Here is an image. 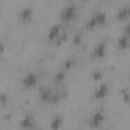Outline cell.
Here are the masks:
<instances>
[{
  "mask_svg": "<svg viewBox=\"0 0 130 130\" xmlns=\"http://www.w3.org/2000/svg\"><path fill=\"white\" fill-rule=\"evenodd\" d=\"M78 15V8L75 3H70L66 5L60 13V19L62 22H71L77 18Z\"/></svg>",
  "mask_w": 130,
  "mask_h": 130,
  "instance_id": "6da1fadb",
  "label": "cell"
},
{
  "mask_svg": "<svg viewBox=\"0 0 130 130\" xmlns=\"http://www.w3.org/2000/svg\"><path fill=\"white\" fill-rule=\"evenodd\" d=\"M39 80H40L39 74L34 71H29L21 78L20 83H21V86L23 89L30 90V89H34L37 87V85L39 84Z\"/></svg>",
  "mask_w": 130,
  "mask_h": 130,
  "instance_id": "7a4b0ae2",
  "label": "cell"
},
{
  "mask_svg": "<svg viewBox=\"0 0 130 130\" xmlns=\"http://www.w3.org/2000/svg\"><path fill=\"white\" fill-rule=\"evenodd\" d=\"M106 121V112L104 109H99L90 116L88 120V126L92 129L100 128Z\"/></svg>",
  "mask_w": 130,
  "mask_h": 130,
  "instance_id": "3957f363",
  "label": "cell"
},
{
  "mask_svg": "<svg viewBox=\"0 0 130 130\" xmlns=\"http://www.w3.org/2000/svg\"><path fill=\"white\" fill-rule=\"evenodd\" d=\"M34 14H35V10L34 8L30 6V5H27V6H24L20 9V11L18 12V15H17V20L19 23L21 24H27L29 23L32 18H34Z\"/></svg>",
  "mask_w": 130,
  "mask_h": 130,
  "instance_id": "277c9868",
  "label": "cell"
},
{
  "mask_svg": "<svg viewBox=\"0 0 130 130\" xmlns=\"http://www.w3.org/2000/svg\"><path fill=\"white\" fill-rule=\"evenodd\" d=\"M110 93V86L108 82H103L100 83L93 90V99L95 101H102L105 100Z\"/></svg>",
  "mask_w": 130,
  "mask_h": 130,
  "instance_id": "5b68a950",
  "label": "cell"
},
{
  "mask_svg": "<svg viewBox=\"0 0 130 130\" xmlns=\"http://www.w3.org/2000/svg\"><path fill=\"white\" fill-rule=\"evenodd\" d=\"M107 47H108V44H107L106 40L100 41L94 46V48H93V51H92L93 58L94 59H98V60L104 59L107 56Z\"/></svg>",
  "mask_w": 130,
  "mask_h": 130,
  "instance_id": "8992f818",
  "label": "cell"
},
{
  "mask_svg": "<svg viewBox=\"0 0 130 130\" xmlns=\"http://www.w3.org/2000/svg\"><path fill=\"white\" fill-rule=\"evenodd\" d=\"M36 127V117L34 113H29L23 116V118L19 121V128L24 130L34 129Z\"/></svg>",
  "mask_w": 130,
  "mask_h": 130,
  "instance_id": "52a82bcc",
  "label": "cell"
},
{
  "mask_svg": "<svg viewBox=\"0 0 130 130\" xmlns=\"http://www.w3.org/2000/svg\"><path fill=\"white\" fill-rule=\"evenodd\" d=\"M53 93H54V90L49 86H41L39 89V99L43 104L49 105Z\"/></svg>",
  "mask_w": 130,
  "mask_h": 130,
  "instance_id": "ba28073f",
  "label": "cell"
},
{
  "mask_svg": "<svg viewBox=\"0 0 130 130\" xmlns=\"http://www.w3.org/2000/svg\"><path fill=\"white\" fill-rule=\"evenodd\" d=\"M62 32V30H61V25L60 24H53L50 28H49V30L47 31V41L48 42H50V43H54L56 40H57V38L60 36V34Z\"/></svg>",
  "mask_w": 130,
  "mask_h": 130,
  "instance_id": "9c48e42d",
  "label": "cell"
},
{
  "mask_svg": "<svg viewBox=\"0 0 130 130\" xmlns=\"http://www.w3.org/2000/svg\"><path fill=\"white\" fill-rule=\"evenodd\" d=\"M115 17L119 21H124L130 18V5H124L118 8Z\"/></svg>",
  "mask_w": 130,
  "mask_h": 130,
  "instance_id": "30bf717a",
  "label": "cell"
},
{
  "mask_svg": "<svg viewBox=\"0 0 130 130\" xmlns=\"http://www.w3.org/2000/svg\"><path fill=\"white\" fill-rule=\"evenodd\" d=\"M63 124H64V117L62 115L57 114L51 119L49 127L51 130H59L63 126Z\"/></svg>",
  "mask_w": 130,
  "mask_h": 130,
  "instance_id": "8fae6325",
  "label": "cell"
},
{
  "mask_svg": "<svg viewBox=\"0 0 130 130\" xmlns=\"http://www.w3.org/2000/svg\"><path fill=\"white\" fill-rule=\"evenodd\" d=\"M130 47V39L128 37H126L125 35H121L118 39H117V49L121 52L126 51L128 48Z\"/></svg>",
  "mask_w": 130,
  "mask_h": 130,
  "instance_id": "7c38bea8",
  "label": "cell"
},
{
  "mask_svg": "<svg viewBox=\"0 0 130 130\" xmlns=\"http://www.w3.org/2000/svg\"><path fill=\"white\" fill-rule=\"evenodd\" d=\"M68 71H66L65 69H60L58 72H56L54 75H53V83L55 84V85H60V84H62L64 81H65V79L67 78V75H68V73H67Z\"/></svg>",
  "mask_w": 130,
  "mask_h": 130,
  "instance_id": "4fadbf2b",
  "label": "cell"
},
{
  "mask_svg": "<svg viewBox=\"0 0 130 130\" xmlns=\"http://www.w3.org/2000/svg\"><path fill=\"white\" fill-rule=\"evenodd\" d=\"M76 65H77V59H76V57L70 56V57H67L63 61V63H62V69H65L66 71H69L72 68L76 67Z\"/></svg>",
  "mask_w": 130,
  "mask_h": 130,
  "instance_id": "5bb4252c",
  "label": "cell"
},
{
  "mask_svg": "<svg viewBox=\"0 0 130 130\" xmlns=\"http://www.w3.org/2000/svg\"><path fill=\"white\" fill-rule=\"evenodd\" d=\"M94 14V17H95V20H96V24H98V27H103L107 24V21H108V17H107V14L103 11H98Z\"/></svg>",
  "mask_w": 130,
  "mask_h": 130,
  "instance_id": "9a60e30c",
  "label": "cell"
},
{
  "mask_svg": "<svg viewBox=\"0 0 130 130\" xmlns=\"http://www.w3.org/2000/svg\"><path fill=\"white\" fill-rule=\"evenodd\" d=\"M83 40H84L83 32H82V31H77V32H75V34L73 35V37H72L71 45L74 46V47H79V46L82 45Z\"/></svg>",
  "mask_w": 130,
  "mask_h": 130,
  "instance_id": "2e32d148",
  "label": "cell"
},
{
  "mask_svg": "<svg viewBox=\"0 0 130 130\" xmlns=\"http://www.w3.org/2000/svg\"><path fill=\"white\" fill-rule=\"evenodd\" d=\"M98 27V24H96V20H95V17H94V14H92L89 18H87V20L85 21V28L87 30H93Z\"/></svg>",
  "mask_w": 130,
  "mask_h": 130,
  "instance_id": "e0dca14e",
  "label": "cell"
},
{
  "mask_svg": "<svg viewBox=\"0 0 130 130\" xmlns=\"http://www.w3.org/2000/svg\"><path fill=\"white\" fill-rule=\"evenodd\" d=\"M64 99V94L61 92V91H54L52 98H51V101L49 103V105H57L59 104L62 100Z\"/></svg>",
  "mask_w": 130,
  "mask_h": 130,
  "instance_id": "ac0fdd59",
  "label": "cell"
},
{
  "mask_svg": "<svg viewBox=\"0 0 130 130\" xmlns=\"http://www.w3.org/2000/svg\"><path fill=\"white\" fill-rule=\"evenodd\" d=\"M104 76H105V75H104V72H103L101 69H99V68L94 69V70L91 72V74H90L91 79H92L93 81H95V82L103 80V79H104Z\"/></svg>",
  "mask_w": 130,
  "mask_h": 130,
  "instance_id": "d6986e66",
  "label": "cell"
},
{
  "mask_svg": "<svg viewBox=\"0 0 130 130\" xmlns=\"http://www.w3.org/2000/svg\"><path fill=\"white\" fill-rule=\"evenodd\" d=\"M67 37H68L67 32H66V31H62V32L60 34V36L57 38V40L53 43V44H54V46H55V47H60L62 44H64V43L66 42Z\"/></svg>",
  "mask_w": 130,
  "mask_h": 130,
  "instance_id": "ffe728a7",
  "label": "cell"
},
{
  "mask_svg": "<svg viewBox=\"0 0 130 130\" xmlns=\"http://www.w3.org/2000/svg\"><path fill=\"white\" fill-rule=\"evenodd\" d=\"M0 104H1L2 108H5L6 105L8 104V95L5 92H2L0 94Z\"/></svg>",
  "mask_w": 130,
  "mask_h": 130,
  "instance_id": "44dd1931",
  "label": "cell"
},
{
  "mask_svg": "<svg viewBox=\"0 0 130 130\" xmlns=\"http://www.w3.org/2000/svg\"><path fill=\"white\" fill-rule=\"evenodd\" d=\"M122 99H123L124 103L128 104V103H129V100H130V92H129L128 90L124 89V90L122 91Z\"/></svg>",
  "mask_w": 130,
  "mask_h": 130,
  "instance_id": "7402d4cb",
  "label": "cell"
},
{
  "mask_svg": "<svg viewBox=\"0 0 130 130\" xmlns=\"http://www.w3.org/2000/svg\"><path fill=\"white\" fill-rule=\"evenodd\" d=\"M122 32H123V35H125L126 37H128V38L130 39V22L127 23L126 25H124Z\"/></svg>",
  "mask_w": 130,
  "mask_h": 130,
  "instance_id": "603a6c76",
  "label": "cell"
},
{
  "mask_svg": "<svg viewBox=\"0 0 130 130\" xmlns=\"http://www.w3.org/2000/svg\"><path fill=\"white\" fill-rule=\"evenodd\" d=\"M4 52V45H3V43L1 44V53H3Z\"/></svg>",
  "mask_w": 130,
  "mask_h": 130,
  "instance_id": "cb8c5ba5",
  "label": "cell"
},
{
  "mask_svg": "<svg viewBox=\"0 0 130 130\" xmlns=\"http://www.w3.org/2000/svg\"><path fill=\"white\" fill-rule=\"evenodd\" d=\"M81 1H82V2H89L90 0H81Z\"/></svg>",
  "mask_w": 130,
  "mask_h": 130,
  "instance_id": "d4e9b609",
  "label": "cell"
},
{
  "mask_svg": "<svg viewBox=\"0 0 130 130\" xmlns=\"http://www.w3.org/2000/svg\"><path fill=\"white\" fill-rule=\"evenodd\" d=\"M128 105H129V106H130V100H129V103H128Z\"/></svg>",
  "mask_w": 130,
  "mask_h": 130,
  "instance_id": "484cf974",
  "label": "cell"
}]
</instances>
